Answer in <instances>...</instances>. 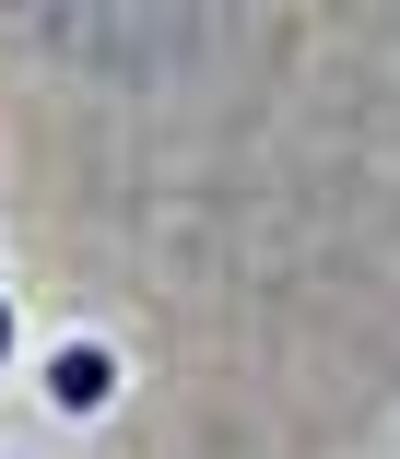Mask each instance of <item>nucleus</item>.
<instances>
[{
    "mask_svg": "<svg viewBox=\"0 0 400 459\" xmlns=\"http://www.w3.org/2000/svg\"><path fill=\"white\" fill-rule=\"evenodd\" d=\"M0 365H13V307H0Z\"/></svg>",
    "mask_w": 400,
    "mask_h": 459,
    "instance_id": "nucleus-2",
    "label": "nucleus"
},
{
    "mask_svg": "<svg viewBox=\"0 0 400 459\" xmlns=\"http://www.w3.org/2000/svg\"><path fill=\"white\" fill-rule=\"evenodd\" d=\"M36 389H48V412H59V424H94V412L118 401V353L94 342V330H71V342L36 365Z\"/></svg>",
    "mask_w": 400,
    "mask_h": 459,
    "instance_id": "nucleus-1",
    "label": "nucleus"
}]
</instances>
